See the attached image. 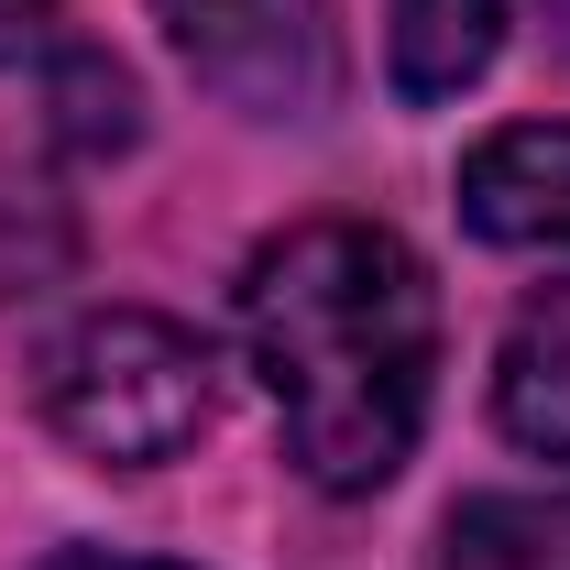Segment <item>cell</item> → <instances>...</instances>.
<instances>
[{
  "mask_svg": "<svg viewBox=\"0 0 570 570\" xmlns=\"http://www.w3.org/2000/svg\"><path fill=\"white\" fill-rule=\"evenodd\" d=\"M549 45H560V56H570V0H549Z\"/></svg>",
  "mask_w": 570,
  "mask_h": 570,
  "instance_id": "obj_11",
  "label": "cell"
},
{
  "mask_svg": "<svg viewBox=\"0 0 570 570\" xmlns=\"http://www.w3.org/2000/svg\"><path fill=\"white\" fill-rule=\"evenodd\" d=\"M33 417L99 472H154L219 417V362L165 307H88L33 352Z\"/></svg>",
  "mask_w": 570,
  "mask_h": 570,
  "instance_id": "obj_2",
  "label": "cell"
},
{
  "mask_svg": "<svg viewBox=\"0 0 570 570\" xmlns=\"http://www.w3.org/2000/svg\"><path fill=\"white\" fill-rule=\"evenodd\" d=\"M187 77L242 121H318L352 77L341 0H154Z\"/></svg>",
  "mask_w": 570,
  "mask_h": 570,
  "instance_id": "obj_3",
  "label": "cell"
},
{
  "mask_svg": "<svg viewBox=\"0 0 570 570\" xmlns=\"http://www.w3.org/2000/svg\"><path fill=\"white\" fill-rule=\"evenodd\" d=\"M242 352L275 395L285 461L318 494H373L428 428L439 285L373 219H296L242 264Z\"/></svg>",
  "mask_w": 570,
  "mask_h": 570,
  "instance_id": "obj_1",
  "label": "cell"
},
{
  "mask_svg": "<svg viewBox=\"0 0 570 570\" xmlns=\"http://www.w3.org/2000/svg\"><path fill=\"white\" fill-rule=\"evenodd\" d=\"M56 132L77 154H121L132 142V77L88 45H56Z\"/></svg>",
  "mask_w": 570,
  "mask_h": 570,
  "instance_id": "obj_8",
  "label": "cell"
},
{
  "mask_svg": "<svg viewBox=\"0 0 570 570\" xmlns=\"http://www.w3.org/2000/svg\"><path fill=\"white\" fill-rule=\"evenodd\" d=\"M45 570H176V560H132V549H56Z\"/></svg>",
  "mask_w": 570,
  "mask_h": 570,
  "instance_id": "obj_10",
  "label": "cell"
},
{
  "mask_svg": "<svg viewBox=\"0 0 570 570\" xmlns=\"http://www.w3.org/2000/svg\"><path fill=\"white\" fill-rule=\"evenodd\" d=\"M461 219L504 253H570V121H504L461 154Z\"/></svg>",
  "mask_w": 570,
  "mask_h": 570,
  "instance_id": "obj_4",
  "label": "cell"
},
{
  "mask_svg": "<svg viewBox=\"0 0 570 570\" xmlns=\"http://www.w3.org/2000/svg\"><path fill=\"white\" fill-rule=\"evenodd\" d=\"M439 570H570V483L461 504L439 538Z\"/></svg>",
  "mask_w": 570,
  "mask_h": 570,
  "instance_id": "obj_7",
  "label": "cell"
},
{
  "mask_svg": "<svg viewBox=\"0 0 570 570\" xmlns=\"http://www.w3.org/2000/svg\"><path fill=\"white\" fill-rule=\"evenodd\" d=\"M504 45V0H384V77L406 110L461 99Z\"/></svg>",
  "mask_w": 570,
  "mask_h": 570,
  "instance_id": "obj_6",
  "label": "cell"
},
{
  "mask_svg": "<svg viewBox=\"0 0 570 570\" xmlns=\"http://www.w3.org/2000/svg\"><path fill=\"white\" fill-rule=\"evenodd\" d=\"M494 417L515 450H549L570 461V275L538 285L515 318H504V352H494Z\"/></svg>",
  "mask_w": 570,
  "mask_h": 570,
  "instance_id": "obj_5",
  "label": "cell"
},
{
  "mask_svg": "<svg viewBox=\"0 0 570 570\" xmlns=\"http://www.w3.org/2000/svg\"><path fill=\"white\" fill-rule=\"evenodd\" d=\"M67 45V11L56 0H0V67H33Z\"/></svg>",
  "mask_w": 570,
  "mask_h": 570,
  "instance_id": "obj_9",
  "label": "cell"
}]
</instances>
